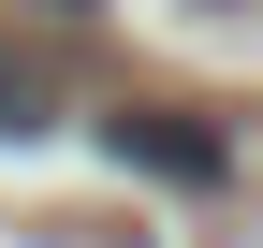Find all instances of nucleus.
Listing matches in <instances>:
<instances>
[{
	"instance_id": "2",
	"label": "nucleus",
	"mask_w": 263,
	"mask_h": 248,
	"mask_svg": "<svg viewBox=\"0 0 263 248\" xmlns=\"http://www.w3.org/2000/svg\"><path fill=\"white\" fill-rule=\"evenodd\" d=\"M29 132H59V58L0 29V146H29Z\"/></svg>"
},
{
	"instance_id": "1",
	"label": "nucleus",
	"mask_w": 263,
	"mask_h": 248,
	"mask_svg": "<svg viewBox=\"0 0 263 248\" xmlns=\"http://www.w3.org/2000/svg\"><path fill=\"white\" fill-rule=\"evenodd\" d=\"M103 161L161 175V190H219V175H234V132H219L205 102H117L103 117Z\"/></svg>"
},
{
	"instance_id": "3",
	"label": "nucleus",
	"mask_w": 263,
	"mask_h": 248,
	"mask_svg": "<svg viewBox=\"0 0 263 248\" xmlns=\"http://www.w3.org/2000/svg\"><path fill=\"white\" fill-rule=\"evenodd\" d=\"M29 15H59V29H88V15H103V0H29Z\"/></svg>"
}]
</instances>
